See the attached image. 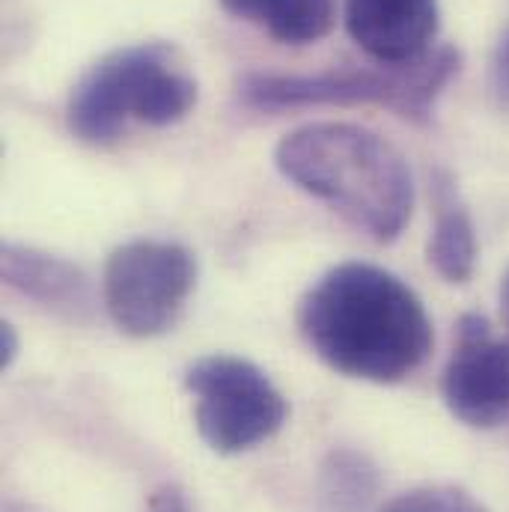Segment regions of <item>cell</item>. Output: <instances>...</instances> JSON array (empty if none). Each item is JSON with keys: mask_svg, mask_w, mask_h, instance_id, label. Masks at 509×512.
I'll use <instances>...</instances> for the list:
<instances>
[{"mask_svg": "<svg viewBox=\"0 0 509 512\" xmlns=\"http://www.w3.org/2000/svg\"><path fill=\"white\" fill-rule=\"evenodd\" d=\"M462 54L453 45H435L411 63H376L328 69L319 75H245L239 96L259 111H286L310 105H379L402 120L426 123L444 87L459 75Z\"/></svg>", "mask_w": 509, "mask_h": 512, "instance_id": "obj_4", "label": "cell"}, {"mask_svg": "<svg viewBox=\"0 0 509 512\" xmlns=\"http://www.w3.org/2000/svg\"><path fill=\"white\" fill-rule=\"evenodd\" d=\"M221 6L283 45L319 42L337 18V0H221Z\"/></svg>", "mask_w": 509, "mask_h": 512, "instance_id": "obj_11", "label": "cell"}, {"mask_svg": "<svg viewBox=\"0 0 509 512\" xmlns=\"http://www.w3.org/2000/svg\"><path fill=\"white\" fill-rule=\"evenodd\" d=\"M501 313H504V325L509 328V268L501 280Z\"/></svg>", "mask_w": 509, "mask_h": 512, "instance_id": "obj_17", "label": "cell"}, {"mask_svg": "<svg viewBox=\"0 0 509 512\" xmlns=\"http://www.w3.org/2000/svg\"><path fill=\"white\" fill-rule=\"evenodd\" d=\"M492 90H495L498 102L509 108V24L492 54Z\"/></svg>", "mask_w": 509, "mask_h": 512, "instance_id": "obj_14", "label": "cell"}, {"mask_svg": "<svg viewBox=\"0 0 509 512\" xmlns=\"http://www.w3.org/2000/svg\"><path fill=\"white\" fill-rule=\"evenodd\" d=\"M277 170L328 203L376 242H393L414 209V179L402 152L352 123H310L274 149Z\"/></svg>", "mask_w": 509, "mask_h": 512, "instance_id": "obj_2", "label": "cell"}, {"mask_svg": "<svg viewBox=\"0 0 509 512\" xmlns=\"http://www.w3.org/2000/svg\"><path fill=\"white\" fill-rule=\"evenodd\" d=\"M438 0H346V30L376 63H411L432 51Z\"/></svg>", "mask_w": 509, "mask_h": 512, "instance_id": "obj_8", "label": "cell"}, {"mask_svg": "<svg viewBox=\"0 0 509 512\" xmlns=\"http://www.w3.org/2000/svg\"><path fill=\"white\" fill-rule=\"evenodd\" d=\"M197 105V81L170 42H137L105 54L75 84L69 131L93 146L114 143L128 123L173 126Z\"/></svg>", "mask_w": 509, "mask_h": 512, "instance_id": "obj_3", "label": "cell"}, {"mask_svg": "<svg viewBox=\"0 0 509 512\" xmlns=\"http://www.w3.org/2000/svg\"><path fill=\"white\" fill-rule=\"evenodd\" d=\"M310 352L340 376L396 384L432 352V322L417 292L370 262L325 271L298 304Z\"/></svg>", "mask_w": 509, "mask_h": 512, "instance_id": "obj_1", "label": "cell"}, {"mask_svg": "<svg viewBox=\"0 0 509 512\" xmlns=\"http://www.w3.org/2000/svg\"><path fill=\"white\" fill-rule=\"evenodd\" d=\"M146 512H188L185 492L179 486H158L146 501Z\"/></svg>", "mask_w": 509, "mask_h": 512, "instance_id": "obj_15", "label": "cell"}, {"mask_svg": "<svg viewBox=\"0 0 509 512\" xmlns=\"http://www.w3.org/2000/svg\"><path fill=\"white\" fill-rule=\"evenodd\" d=\"M182 382L194 396L200 438L221 456L254 450L286 423L289 405L283 393L248 358L206 355L185 370Z\"/></svg>", "mask_w": 509, "mask_h": 512, "instance_id": "obj_5", "label": "cell"}, {"mask_svg": "<svg viewBox=\"0 0 509 512\" xmlns=\"http://www.w3.org/2000/svg\"><path fill=\"white\" fill-rule=\"evenodd\" d=\"M382 512H489L471 492L459 486H417L402 492Z\"/></svg>", "mask_w": 509, "mask_h": 512, "instance_id": "obj_13", "label": "cell"}, {"mask_svg": "<svg viewBox=\"0 0 509 512\" xmlns=\"http://www.w3.org/2000/svg\"><path fill=\"white\" fill-rule=\"evenodd\" d=\"M3 512H39L36 507H30V504H21V501H6L3 504Z\"/></svg>", "mask_w": 509, "mask_h": 512, "instance_id": "obj_18", "label": "cell"}, {"mask_svg": "<svg viewBox=\"0 0 509 512\" xmlns=\"http://www.w3.org/2000/svg\"><path fill=\"white\" fill-rule=\"evenodd\" d=\"M444 405L471 429L509 423V343L492 334L480 313H465L456 325V346L441 376Z\"/></svg>", "mask_w": 509, "mask_h": 512, "instance_id": "obj_7", "label": "cell"}, {"mask_svg": "<svg viewBox=\"0 0 509 512\" xmlns=\"http://www.w3.org/2000/svg\"><path fill=\"white\" fill-rule=\"evenodd\" d=\"M0 271L6 286L18 289L21 295L39 304L66 310L87 304V277L75 262L63 256L6 242L0 248Z\"/></svg>", "mask_w": 509, "mask_h": 512, "instance_id": "obj_9", "label": "cell"}, {"mask_svg": "<svg viewBox=\"0 0 509 512\" xmlns=\"http://www.w3.org/2000/svg\"><path fill=\"white\" fill-rule=\"evenodd\" d=\"M426 256L447 283L471 280L477 265V230L450 179H435V224Z\"/></svg>", "mask_w": 509, "mask_h": 512, "instance_id": "obj_10", "label": "cell"}, {"mask_svg": "<svg viewBox=\"0 0 509 512\" xmlns=\"http://www.w3.org/2000/svg\"><path fill=\"white\" fill-rule=\"evenodd\" d=\"M197 286V259L179 242L134 239L105 265V307L111 322L137 340L158 337L176 325Z\"/></svg>", "mask_w": 509, "mask_h": 512, "instance_id": "obj_6", "label": "cell"}, {"mask_svg": "<svg viewBox=\"0 0 509 512\" xmlns=\"http://www.w3.org/2000/svg\"><path fill=\"white\" fill-rule=\"evenodd\" d=\"M15 358H18V334L9 322H3L0 325V367L9 370Z\"/></svg>", "mask_w": 509, "mask_h": 512, "instance_id": "obj_16", "label": "cell"}, {"mask_svg": "<svg viewBox=\"0 0 509 512\" xmlns=\"http://www.w3.org/2000/svg\"><path fill=\"white\" fill-rule=\"evenodd\" d=\"M379 468L367 453L340 447L319 468L316 501L322 512H370L379 495Z\"/></svg>", "mask_w": 509, "mask_h": 512, "instance_id": "obj_12", "label": "cell"}]
</instances>
